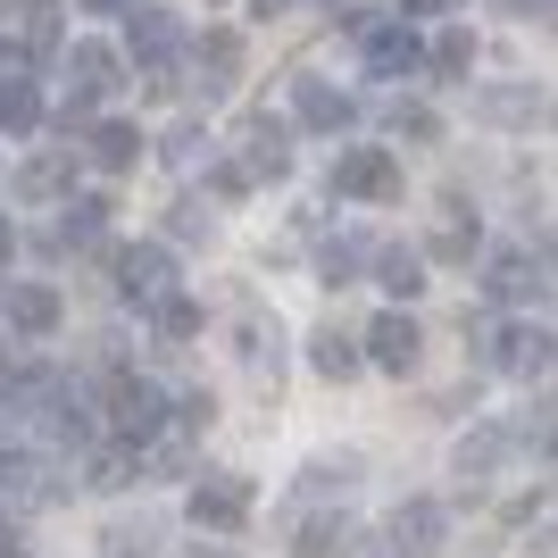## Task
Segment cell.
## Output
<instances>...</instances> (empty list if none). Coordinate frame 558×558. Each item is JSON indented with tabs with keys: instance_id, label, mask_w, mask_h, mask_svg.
Returning a JSON list of instances; mask_svg holds the SVG:
<instances>
[{
	"instance_id": "obj_1",
	"label": "cell",
	"mask_w": 558,
	"mask_h": 558,
	"mask_svg": "<svg viewBox=\"0 0 558 558\" xmlns=\"http://www.w3.org/2000/svg\"><path fill=\"white\" fill-rule=\"evenodd\" d=\"M517 450H550V434H542V425L484 417L475 434H459V442H450V475H459V484H500V466H509Z\"/></svg>"
},
{
	"instance_id": "obj_2",
	"label": "cell",
	"mask_w": 558,
	"mask_h": 558,
	"mask_svg": "<svg viewBox=\"0 0 558 558\" xmlns=\"http://www.w3.org/2000/svg\"><path fill=\"white\" fill-rule=\"evenodd\" d=\"M59 68H68V109H59V125H68V134H84V125H93V109L117 93L125 59H117L109 43H68V50H59Z\"/></svg>"
},
{
	"instance_id": "obj_3",
	"label": "cell",
	"mask_w": 558,
	"mask_h": 558,
	"mask_svg": "<svg viewBox=\"0 0 558 558\" xmlns=\"http://www.w3.org/2000/svg\"><path fill=\"white\" fill-rule=\"evenodd\" d=\"M484 367H492V375H509V384H542V375L558 367L550 326H534V317H509V326H492V333H484Z\"/></svg>"
},
{
	"instance_id": "obj_4",
	"label": "cell",
	"mask_w": 558,
	"mask_h": 558,
	"mask_svg": "<svg viewBox=\"0 0 558 558\" xmlns=\"http://www.w3.org/2000/svg\"><path fill=\"white\" fill-rule=\"evenodd\" d=\"M167 425H175V400H167L150 375H117L109 384V434L117 442H159Z\"/></svg>"
},
{
	"instance_id": "obj_5",
	"label": "cell",
	"mask_w": 558,
	"mask_h": 558,
	"mask_svg": "<svg viewBox=\"0 0 558 558\" xmlns=\"http://www.w3.org/2000/svg\"><path fill=\"white\" fill-rule=\"evenodd\" d=\"M109 276L134 308H159L175 292V251L167 242H125V251H109Z\"/></svg>"
},
{
	"instance_id": "obj_6",
	"label": "cell",
	"mask_w": 558,
	"mask_h": 558,
	"mask_svg": "<svg viewBox=\"0 0 558 558\" xmlns=\"http://www.w3.org/2000/svg\"><path fill=\"white\" fill-rule=\"evenodd\" d=\"M226 150L251 167V184H276L283 167H292V125H283V117H267V109H251L242 125H233Z\"/></svg>"
},
{
	"instance_id": "obj_7",
	"label": "cell",
	"mask_w": 558,
	"mask_h": 558,
	"mask_svg": "<svg viewBox=\"0 0 558 558\" xmlns=\"http://www.w3.org/2000/svg\"><path fill=\"white\" fill-rule=\"evenodd\" d=\"M542 292H550V258L542 251H492L484 258V301L525 308V301H542Z\"/></svg>"
},
{
	"instance_id": "obj_8",
	"label": "cell",
	"mask_w": 558,
	"mask_h": 558,
	"mask_svg": "<svg viewBox=\"0 0 558 558\" xmlns=\"http://www.w3.org/2000/svg\"><path fill=\"white\" fill-rule=\"evenodd\" d=\"M466 109H475V125H500V134H517V125H542V84H466Z\"/></svg>"
},
{
	"instance_id": "obj_9",
	"label": "cell",
	"mask_w": 558,
	"mask_h": 558,
	"mask_svg": "<svg viewBox=\"0 0 558 558\" xmlns=\"http://www.w3.org/2000/svg\"><path fill=\"white\" fill-rule=\"evenodd\" d=\"M192 525H201V534H242V525H251V484H242V475H209V484H192Z\"/></svg>"
},
{
	"instance_id": "obj_10",
	"label": "cell",
	"mask_w": 558,
	"mask_h": 558,
	"mask_svg": "<svg viewBox=\"0 0 558 558\" xmlns=\"http://www.w3.org/2000/svg\"><path fill=\"white\" fill-rule=\"evenodd\" d=\"M333 192H342V201H400L392 150H342V159H333Z\"/></svg>"
},
{
	"instance_id": "obj_11",
	"label": "cell",
	"mask_w": 558,
	"mask_h": 558,
	"mask_svg": "<svg viewBox=\"0 0 558 558\" xmlns=\"http://www.w3.org/2000/svg\"><path fill=\"white\" fill-rule=\"evenodd\" d=\"M359 43H367V68H375V75H417V68H434V50L417 43V25H409V17H400V25L375 17Z\"/></svg>"
},
{
	"instance_id": "obj_12",
	"label": "cell",
	"mask_w": 558,
	"mask_h": 558,
	"mask_svg": "<svg viewBox=\"0 0 558 558\" xmlns=\"http://www.w3.org/2000/svg\"><path fill=\"white\" fill-rule=\"evenodd\" d=\"M417 350H425V333H417V317H409V308H384V317L367 326V367L409 375V367H417Z\"/></svg>"
},
{
	"instance_id": "obj_13",
	"label": "cell",
	"mask_w": 558,
	"mask_h": 558,
	"mask_svg": "<svg viewBox=\"0 0 558 558\" xmlns=\"http://www.w3.org/2000/svg\"><path fill=\"white\" fill-rule=\"evenodd\" d=\"M0 317H9V333H25V342H43V333H59L68 301H59L50 283H9V292H0Z\"/></svg>"
},
{
	"instance_id": "obj_14",
	"label": "cell",
	"mask_w": 558,
	"mask_h": 558,
	"mask_svg": "<svg viewBox=\"0 0 558 558\" xmlns=\"http://www.w3.org/2000/svg\"><path fill=\"white\" fill-rule=\"evenodd\" d=\"M233 75H242V43H233V34H192V93L226 100Z\"/></svg>"
},
{
	"instance_id": "obj_15",
	"label": "cell",
	"mask_w": 558,
	"mask_h": 558,
	"mask_svg": "<svg viewBox=\"0 0 558 558\" xmlns=\"http://www.w3.org/2000/svg\"><path fill=\"white\" fill-rule=\"evenodd\" d=\"M442 534H450V509H442V500H400V509H392V525H384V542H400L409 558L442 550Z\"/></svg>"
},
{
	"instance_id": "obj_16",
	"label": "cell",
	"mask_w": 558,
	"mask_h": 558,
	"mask_svg": "<svg viewBox=\"0 0 558 558\" xmlns=\"http://www.w3.org/2000/svg\"><path fill=\"white\" fill-rule=\"evenodd\" d=\"M292 117H301L308 134H342L350 125V93L317 84V75H292Z\"/></svg>"
},
{
	"instance_id": "obj_17",
	"label": "cell",
	"mask_w": 558,
	"mask_h": 558,
	"mask_svg": "<svg viewBox=\"0 0 558 558\" xmlns=\"http://www.w3.org/2000/svg\"><path fill=\"white\" fill-rule=\"evenodd\" d=\"M425 258H434V251L384 242V251H375V292H392V301H417V292H425Z\"/></svg>"
},
{
	"instance_id": "obj_18",
	"label": "cell",
	"mask_w": 558,
	"mask_h": 558,
	"mask_svg": "<svg viewBox=\"0 0 558 558\" xmlns=\"http://www.w3.org/2000/svg\"><path fill=\"white\" fill-rule=\"evenodd\" d=\"M308 367L326 375V384H350V375L367 367V342H350L342 326H317V333H308Z\"/></svg>"
},
{
	"instance_id": "obj_19",
	"label": "cell",
	"mask_w": 558,
	"mask_h": 558,
	"mask_svg": "<svg viewBox=\"0 0 558 558\" xmlns=\"http://www.w3.org/2000/svg\"><path fill=\"white\" fill-rule=\"evenodd\" d=\"M68 184H75V150H43L17 167V201H68Z\"/></svg>"
},
{
	"instance_id": "obj_20",
	"label": "cell",
	"mask_w": 558,
	"mask_h": 558,
	"mask_svg": "<svg viewBox=\"0 0 558 558\" xmlns=\"http://www.w3.org/2000/svg\"><path fill=\"white\" fill-rule=\"evenodd\" d=\"M84 159L109 167V175H125V167L142 159V134H134V125H117V117H100V125H84Z\"/></svg>"
},
{
	"instance_id": "obj_21",
	"label": "cell",
	"mask_w": 558,
	"mask_h": 558,
	"mask_svg": "<svg viewBox=\"0 0 558 558\" xmlns=\"http://www.w3.org/2000/svg\"><path fill=\"white\" fill-rule=\"evenodd\" d=\"M34 125H43V93L25 68H9L0 75V134H34Z\"/></svg>"
},
{
	"instance_id": "obj_22",
	"label": "cell",
	"mask_w": 558,
	"mask_h": 558,
	"mask_svg": "<svg viewBox=\"0 0 558 558\" xmlns=\"http://www.w3.org/2000/svg\"><path fill=\"white\" fill-rule=\"evenodd\" d=\"M17 50H25V59L68 50V34H59V0H25V9H17Z\"/></svg>"
},
{
	"instance_id": "obj_23",
	"label": "cell",
	"mask_w": 558,
	"mask_h": 558,
	"mask_svg": "<svg viewBox=\"0 0 558 558\" xmlns=\"http://www.w3.org/2000/svg\"><path fill=\"white\" fill-rule=\"evenodd\" d=\"M100 550L109 558H167V534L150 517H117V525H100Z\"/></svg>"
},
{
	"instance_id": "obj_24",
	"label": "cell",
	"mask_w": 558,
	"mask_h": 558,
	"mask_svg": "<svg viewBox=\"0 0 558 558\" xmlns=\"http://www.w3.org/2000/svg\"><path fill=\"white\" fill-rule=\"evenodd\" d=\"M100 233H109V201H100V192H84V201L59 209V242H68V251H93Z\"/></svg>"
},
{
	"instance_id": "obj_25",
	"label": "cell",
	"mask_w": 558,
	"mask_h": 558,
	"mask_svg": "<svg viewBox=\"0 0 558 558\" xmlns=\"http://www.w3.org/2000/svg\"><path fill=\"white\" fill-rule=\"evenodd\" d=\"M84 475H93V492H125L142 475V442H109V450H93V466H84Z\"/></svg>"
},
{
	"instance_id": "obj_26",
	"label": "cell",
	"mask_w": 558,
	"mask_h": 558,
	"mask_svg": "<svg viewBox=\"0 0 558 558\" xmlns=\"http://www.w3.org/2000/svg\"><path fill=\"white\" fill-rule=\"evenodd\" d=\"M434 75H442V84H475V34H466V25H450L442 43H434Z\"/></svg>"
},
{
	"instance_id": "obj_27",
	"label": "cell",
	"mask_w": 558,
	"mask_h": 558,
	"mask_svg": "<svg viewBox=\"0 0 558 558\" xmlns=\"http://www.w3.org/2000/svg\"><path fill=\"white\" fill-rule=\"evenodd\" d=\"M350 484H359V459H350V450H342V459H308L301 466V492H308V500H333V492H350Z\"/></svg>"
},
{
	"instance_id": "obj_28",
	"label": "cell",
	"mask_w": 558,
	"mask_h": 558,
	"mask_svg": "<svg viewBox=\"0 0 558 558\" xmlns=\"http://www.w3.org/2000/svg\"><path fill=\"white\" fill-rule=\"evenodd\" d=\"M350 550V525L342 517H308L301 534H292V558H342Z\"/></svg>"
},
{
	"instance_id": "obj_29",
	"label": "cell",
	"mask_w": 558,
	"mask_h": 558,
	"mask_svg": "<svg viewBox=\"0 0 558 558\" xmlns=\"http://www.w3.org/2000/svg\"><path fill=\"white\" fill-rule=\"evenodd\" d=\"M150 326H159L167 342H192V333H201V301H192V292H167V301L150 308Z\"/></svg>"
},
{
	"instance_id": "obj_30",
	"label": "cell",
	"mask_w": 558,
	"mask_h": 558,
	"mask_svg": "<svg viewBox=\"0 0 558 558\" xmlns=\"http://www.w3.org/2000/svg\"><path fill=\"white\" fill-rule=\"evenodd\" d=\"M233 342H242V367H251V375L276 367V342H267V326H258V317H233Z\"/></svg>"
},
{
	"instance_id": "obj_31",
	"label": "cell",
	"mask_w": 558,
	"mask_h": 558,
	"mask_svg": "<svg viewBox=\"0 0 558 558\" xmlns=\"http://www.w3.org/2000/svg\"><path fill=\"white\" fill-rule=\"evenodd\" d=\"M434 258H475V226H466V217H459V201H450L442 233H434Z\"/></svg>"
},
{
	"instance_id": "obj_32",
	"label": "cell",
	"mask_w": 558,
	"mask_h": 558,
	"mask_svg": "<svg viewBox=\"0 0 558 558\" xmlns=\"http://www.w3.org/2000/svg\"><path fill=\"white\" fill-rule=\"evenodd\" d=\"M392 134H400V142H442V117H434V109H409V100H400V109H392Z\"/></svg>"
},
{
	"instance_id": "obj_33",
	"label": "cell",
	"mask_w": 558,
	"mask_h": 558,
	"mask_svg": "<svg viewBox=\"0 0 558 558\" xmlns=\"http://www.w3.org/2000/svg\"><path fill=\"white\" fill-rule=\"evenodd\" d=\"M317 267H326V283H350L359 267H367V251H359V242H326V258H317Z\"/></svg>"
},
{
	"instance_id": "obj_34",
	"label": "cell",
	"mask_w": 558,
	"mask_h": 558,
	"mask_svg": "<svg viewBox=\"0 0 558 558\" xmlns=\"http://www.w3.org/2000/svg\"><path fill=\"white\" fill-rule=\"evenodd\" d=\"M0 484H43V459H25L17 442H0Z\"/></svg>"
},
{
	"instance_id": "obj_35",
	"label": "cell",
	"mask_w": 558,
	"mask_h": 558,
	"mask_svg": "<svg viewBox=\"0 0 558 558\" xmlns=\"http://www.w3.org/2000/svg\"><path fill=\"white\" fill-rule=\"evenodd\" d=\"M201 233H209V209H201V201H184V209H175V242H201Z\"/></svg>"
},
{
	"instance_id": "obj_36",
	"label": "cell",
	"mask_w": 558,
	"mask_h": 558,
	"mask_svg": "<svg viewBox=\"0 0 558 558\" xmlns=\"http://www.w3.org/2000/svg\"><path fill=\"white\" fill-rule=\"evenodd\" d=\"M75 9H84V17H134L142 0H75Z\"/></svg>"
},
{
	"instance_id": "obj_37",
	"label": "cell",
	"mask_w": 558,
	"mask_h": 558,
	"mask_svg": "<svg viewBox=\"0 0 558 558\" xmlns=\"http://www.w3.org/2000/svg\"><path fill=\"white\" fill-rule=\"evenodd\" d=\"M509 17H558V0H500Z\"/></svg>"
},
{
	"instance_id": "obj_38",
	"label": "cell",
	"mask_w": 558,
	"mask_h": 558,
	"mask_svg": "<svg viewBox=\"0 0 558 558\" xmlns=\"http://www.w3.org/2000/svg\"><path fill=\"white\" fill-rule=\"evenodd\" d=\"M442 9H459V0H409L400 17H442Z\"/></svg>"
},
{
	"instance_id": "obj_39",
	"label": "cell",
	"mask_w": 558,
	"mask_h": 558,
	"mask_svg": "<svg viewBox=\"0 0 558 558\" xmlns=\"http://www.w3.org/2000/svg\"><path fill=\"white\" fill-rule=\"evenodd\" d=\"M9 258H17V226L0 217V276H9Z\"/></svg>"
},
{
	"instance_id": "obj_40",
	"label": "cell",
	"mask_w": 558,
	"mask_h": 558,
	"mask_svg": "<svg viewBox=\"0 0 558 558\" xmlns=\"http://www.w3.org/2000/svg\"><path fill=\"white\" fill-rule=\"evenodd\" d=\"M251 9H258V17H283V9H292V0H251Z\"/></svg>"
},
{
	"instance_id": "obj_41",
	"label": "cell",
	"mask_w": 558,
	"mask_h": 558,
	"mask_svg": "<svg viewBox=\"0 0 558 558\" xmlns=\"http://www.w3.org/2000/svg\"><path fill=\"white\" fill-rule=\"evenodd\" d=\"M0 558H25V542H17V534H0Z\"/></svg>"
},
{
	"instance_id": "obj_42",
	"label": "cell",
	"mask_w": 558,
	"mask_h": 558,
	"mask_svg": "<svg viewBox=\"0 0 558 558\" xmlns=\"http://www.w3.org/2000/svg\"><path fill=\"white\" fill-rule=\"evenodd\" d=\"M542 258H550V267H558V226H550V233H542Z\"/></svg>"
},
{
	"instance_id": "obj_43",
	"label": "cell",
	"mask_w": 558,
	"mask_h": 558,
	"mask_svg": "<svg viewBox=\"0 0 558 558\" xmlns=\"http://www.w3.org/2000/svg\"><path fill=\"white\" fill-rule=\"evenodd\" d=\"M367 558H409V550H400V542H384V550H367Z\"/></svg>"
},
{
	"instance_id": "obj_44",
	"label": "cell",
	"mask_w": 558,
	"mask_h": 558,
	"mask_svg": "<svg viewBox=\"0 0 558 558\" xmlns=\"http://www.w3.org/2000/svg\"><path fill=\"white\" fill-rule=\"evenodd\" d=\"M0 534H9V525H0Z\"/></svg>"
}]
</instances>
